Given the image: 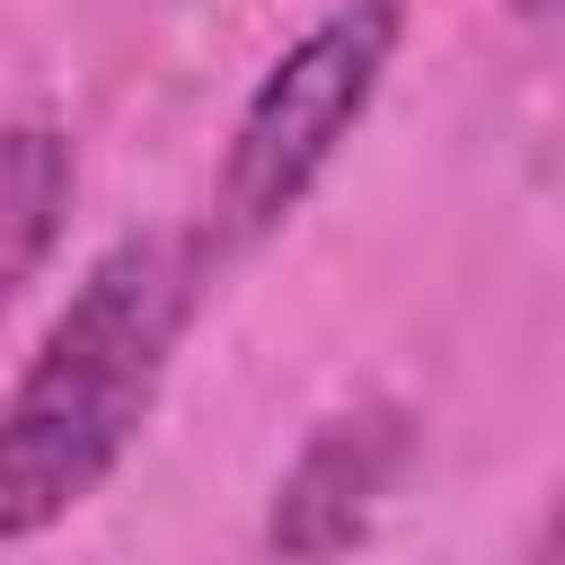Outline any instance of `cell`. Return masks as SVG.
I'll list each match as a JSON object with an SVG mask.
<instances>
[{"label": "cell", "instance_id": "cell-2", "mask_svg": "<svg viewBox=\"0 0 565 565\" xmlns=\"http://www.w3.org/2000/svg\"><path fill=\"white\" fill-rule=\"evenodd\" d=\"M406 44V0H327L238 97L221 168H212V212L194 221L212 256H238L256 238H274L318 177L344 159V141L362 132V115L380 106L388 71Z\"/></svg>", "mask_w": 565, "mask_h": 565}, {"label": "cell", "instance_id": "cell-1", "mask_svg": "<svg viewBox=\"0 0 565 565\" xmlns=\"http://www.w3.org/2000/svg\"><path fill=\"white\" fill-rule=\"evenodd\" d=\"M212 265L203 230H124L88 256L0 388V547L44 539L106 494L168 397Z\"/></svg>", "mask_w": 565, "mask_h": 565}, {"label": "cell", "instance_id": "cell-5", "mask_svg": "<svg viewBox=\"0 0 565 565\" xmlns=\"http://www.w3.org/2000/svg\"><path fill=\"white\" fill-rule=\"evenodd\" d=\"M512 9H521V18H556L565 0H512Z\"/></svg>", "mask_w": 565, "mask_h": 565}, {"label": "cell", "instance_id": "cell-3", "mask_svg": "<svg viewBox=\"0 0 565 565\" xmlns=\"http://www.w3.org/2000/svg\"><path fill=\"white\" fill-rule=\"evenodd\" d=\"M406 459H415V415L397 397H353V406L318 415L265 503L274 565H335L344 547H362L380 503L397 494Z\"/></svg>", "mask_w": 565, "mask_h": 565}, {"label": "cell", "instance_id": "cell-4", "mask_svg": "<svg viewBox=\"0 0 565 565\" xmlns=\"http://www.w3.org/2000/svg\"><path fill=\"white\" fill-rule=\"evenodd\" d=\"M79 194V150L53 115H18L0 124V318L26 300V282L53 265L62 221Z\"/></svg>", "mask_w": 565, "mask_h": 565}]
</instances>
